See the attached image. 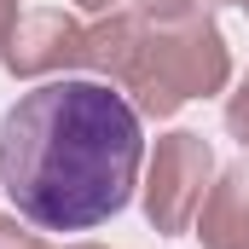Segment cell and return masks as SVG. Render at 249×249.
Returning <instances> with one entry per match:
<instances>
[{"label":"cell","mask_w":249,"mask_h":249,"mask_svg":"<svg viewBox=\"0 0 249 249\" xmlns=\"http://www.w3.org/2000/svg\"><path fill=\"white\" fill-rule=\"evenodd\" d=\"M6 12H12V0H0V18H6Z\"/></svg>","instance_id":"obj_2"},{"label":"cell","mask_w":249,"mask_h":249,"mask_svg":"<svg viewBox=\"0 0 249 249\" xmlns=\"http://www.w3.org/2000/svg\"><path fill=\"white\" fill-rule=\"evenodd\" d=\"M145 133L110 81L53 75L0 122V186L41 232H93L122 214L139 180Z\"/></svg>","instance_id":"obj_1"}]
</instances>
